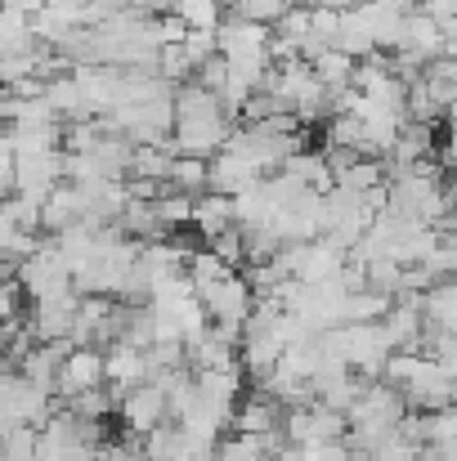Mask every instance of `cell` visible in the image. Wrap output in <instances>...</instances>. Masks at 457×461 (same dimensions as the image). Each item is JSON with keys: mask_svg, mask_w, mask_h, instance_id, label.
<instances>
[{"mask_svg": "<svg viewBox=\"0 0 457 461\" xmlns=\"http://www.w3.org/2000/svg\"><path fill=\"white\" fill-rule=\"evenodd\" d=\"M170 113H175V126H170V149L175 157H215L224 149V140L233 135V122L224 117L220 99L193 81L175 86L170 90Z\"/></svg>", "mask_w": 457, "mask_h": 461, "instance_id": "1", "label": "cell"}, {"mask_svg": "<svg viewBox=\"0 0 457 461\" xmlns=\"http://www.w3.org/2000/svg\"><path fill=\"white\" fill-rule=\"evenodd\" d=\"M135 251H140V242H131L126 233H117V229H99V233H95L90 256H86V260H81V269L72 274L77 296L122 301V296H126L131 265H135Z\"/></svg>", "mask_w": 457, "mask_h": 461, "instance_id": "2", "label": "cell"}, {"mask_svg": "<svg viewBox=\"0 0 457 461\" xmlns=\"http://www.w3.org/2000/svg\"><path fill=\"white\" fill-rule=\"evenodd\" d=\"M54 412V394L36 390L32 381H23L18 372H0V435L5 430H41Z\"/></svg>", "mask_w": 457, "mask_h": 461, "instance_id": "3", "label": "cell"}, {"mask_svg": "<svg viewBox=\"0 0 457 461\" xmlns=\"http://www.w3.org/2000/svg\"><path fill=\"white\" fill-rule=\"evenodd\" d=\"M279 435H283V444H292V448H323V444H341V439H345V417L309 399V403H301V408H283Z\"/></svg>", "mask_w": 457, "mask_h": 461, "instance_id": "4", "label": "cell"}, {"mask_svg": "<svg viewBox=\"0 0 457 461\" xmlns=\"http://www.w3.org/2000/svg\"><path fill=\"white\" fill-rule=\"evenodd\" d=\"M193 296L202 301L211 327H229V331H238L247 322L251 305H256V296H251V287H247V278L238 269L224 274V278H215V283H206V287H197Z\"/></svg>", "mask_w": 457, "mask_h": 461, "instance_id": "5", "label": "cell"}, {"mask_svg": "<svg viewBox=\"0 0 457 461\" xmlns=\"http://www.w3.org/2000/svg\"><path fill=\"white\" fill-rule=\"evenodd\" d=\"M14 283H18V292H23L32 305H36V301H50V296H63V292H77L72 278H68V269H63V260L54 256L50 242H41L27 260L14 265Z\"/></svg>", "mask_w": 457, "mask_h": 461, "instance_id": "6", "label": "cell"}, {"mask_svg": "<svg viewBox=\"0 0 457 461\" xmlns=\"http://www.w3.org/2000/svg\"><path fill=\"white\" fill-rule=\"evenodd\" d=\"M41 247V220L36 206L18 202V197H0V260L18 265Z\"/></svg>", "mask_w": 457, "mask_h": 461, "instance_id": "7", "label": "cell"}, {"mask_svg": "<svg viewBox=\"0 0 457 461\" xmlns=\"http://www.w3.org/2000/svg\"><path fill=\"white\" fill-rule=\"evenodd\" d=\"M104 385V349H90V345H72L59 363V376H54V399H77L86 390H99Z\"/></svg>", "mask_w": 457, "mask_h": 461, "instance_id": "8", "label": "cell"}, {"mask_svg": "<svg viewBox=\"0 0 457 461\" xmlns=\"http://www.w3.org/2000/svg\"><path fill=\"white\" fill-rule=\"evenodd\" d=\"M117 417H122V426H126V435H149L157 430L161 421H166V394L144 381V385H135V390H126V394H117Z\"/></svg>", "mask_w": 457, "mask_h": 461, "instance_id": "9", "label": "cell"}, {"mask_svg": "<svg viewBox=\"0 0 457 461\" xmlns=\"http://www.w3.org/2000/svg\"><path fill=\"white\" fill-rule=\"evenodd\" d=\"M144 381H152V367H149V358H144V349L113 340V345L104 349V385H108L113 394H126V390H135V385H144Z\"/></svg>", "mask_w": 457, "mask_h": 461, "instance_id": "10", "label": "cell"}, {"mask_svg": "<svg viewBox=\"0 0 457 461\" xmlns=\"http://www.w3.org/2000/svg\"><path fill=\"white\" fill-rule=\"evenodd\" d=\"M279 421H283V408H279L265 390H251V394L238 399V408H233V417H229V430L260 439V435H279Z\"/></svg>", "mask_w": 457, "mask_h": 461, "instance_id": "11", "label": "cell"}, {"mask_svg": "<svg viewBox=\"0 0 457 461\" xmlns=\"http://www.w3.org/2000/svg\"><path fill=\"white\" fill-rule=\"evenodd\" d=\"M265 175L251 166V161H242L238 153H229V149H220L215 157H206V193H220V197H238L242 188H251V184H260Z\"/></svg>", "mask_w": 457, "mask_h": 461, "instance_id": "12", "label": "cell"}, {"mask_svg": "<svg viewBox=\"0 0 457 461\" xmlns=\"http://www.w3.org/2000/svg\"><path fill=\"white\" fill-rule=\"evenodd\" d=\"M36 220H41V229H45L50 238H54V233H63V229H72V224H86L77 184H59V188L36 206Z\"/></svg>", "mask_w": 457, "mask_h": 461, "instance_id": "13", "label": "cell"}, {"mask_svg": "<svg viewBox=\"0 0 457 461\" xmlns=\"http://www.w3.org/2000/svg\"><path fill=\"white\" fill-rule=\"evenodd\" d=\"M417 313L426 322V331H453L457 327V287L453 283H435L417 296Z\"/></svg>", "mask_w": 457, "mask_h": 461, "instance_id": "14", "label": "cell"}, {"mask_svg": "<svg viewBox=\"0 0 457 461\" xmlns=\"http://www.w3.org/2000/svg\"><path fill=\"white\" fill-rule=\"evenodd\" d=\"M206 242H215L220 233H229L233 229V206H229V197H220V193H197L193 197V220H188Z\"/></svg>", "mask_w": 457, "mask_h": 461, "instance_id": "15", "label": "cell"}, {"mask_svg": "<svg viewBox=\"0 0 457 461\" xmlns=\"http://www.w3.org/2000/svg\"><path fill=\"white\" fill-rule=\"evenodd\" d=\"M288 179H297L305 193H332V175H327V161H323V153H309V149H297V153L288 157L283 166H279Z\"/></svg>", "mask_w": 457, "mask_h": 461, "instance_id": "16", "label": "cell"}, {"mask_svg": "<svg viewBox=\"0 0 457 461\" xmlns=\"http://www.w3.org/2000/svg\"><path fill=\"white\" fill-rule=\"evenodd\" d=\"M283 448V435H233V439H220L211 461H274V453Z\"/></svg>", "mask_w": 457, "mask_h": 461, "instance_id": "17", "label": "cell"}, {"mask_svg": "<svg viewBox=\"0 0 457 461\" xmlns=\"http://www.w3.org/2000/svg\"><path fill=\"white\" fill-rule=\"evenodd\" d=\"M170 14L184 32H215L224 23V0H175Z\"/></svg>", "mask_w": 457, "mask_h": 461, "instance_id": "18", "label": "cell"}, {"mask_svg": "<svg viewBox=\"0 0 457 461\" xmlns=\"http://www.w3.org/2000/svg\"><path fill=\"white\" fill-rule=\"evenodd\" d=\"M152 215H157V229L161 233H175L193 220V197L188 193H175V188H161L152 197Z\"/></svg>", "mask_w": 457, "mask_h": 461, "instance_id": "19", "label": "cell"}, {"mask_svg": "<svg viewBox=\"0 0 457 461\" xmlns=\"http://www.w3.org/2000/svg\"><path fill=\"white\" fill-rule=\"evenodd\" d=\"M68 412H72L77 421L104 426V417H113V412H117V394H113L108 385H99V390H86V394L68 399Z\"/></svg>", "mask_w": 457, "mask_h": 461, "instance_id": "20", "label": "cell"}, {"mask_svg": "<svg viewBox=\"0 0 457 461\" xmlns=\"http://www.w3.org/2000/svg\"><path fill=\"white\" fill-rule=\"evenodd\" d=\"M166 188L188 193V197L206 193V161L202 157H175L170 161V175H166Z\"/></svg>", "mask_w": 457, "mask_h": 461, "instance_id": "21", "label": "cell"}, {"mask_svg": "<svg viewBox=\"0 0 457 461\" xmlns=\"http://www.w3.org/2000/svg\"><path fill=\"white\" fill-rule=\"evenodd\" d=\"M386 309H390V296L363 287V292H350L345 296V322H381Z\"/></svg>", "mask_w": 457, "mask_h": 461, "instance_id": "22", "label": "cell"}, {"mask_svg": "<svg viewBox=\"0 0 457 461\" xmlns=\"http://www.w3.org/2000/svg\"><path fill=\"white\" fill-rule=\"evenodd\" d=\"M0 461H36V430L18 426L0 435Z\"/></svg>", "mask_w": 457, "mask_h": 461, "instance_id": "23", "label": "cell"}, {"mask_svg": "<svg viewBox=\"0 0 457 461\" xmlns=\"http://www.w3.org/2000/svg\"><path fill=\"white\" fill-rule=\"evenodd\" d=\"M18 318H23V292H18L14 278H5V283H0V327H9V322H18Z\"/></svg>", "mask_w": 457, "mask_h": 461, "instance_id": "24", "label": "cell"}]
</instances>
